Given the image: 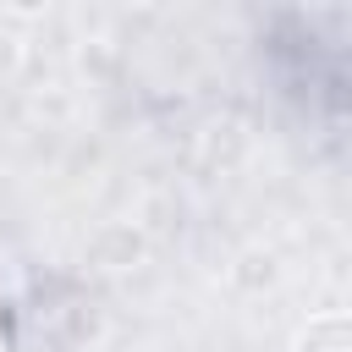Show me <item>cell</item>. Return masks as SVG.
Here are the masks:
<instances>
[{
	"label": "cell",
	"instance_id": "cell-1",
	"mask_svg": "<svg viewBox=\"0 0 352 352\" xmlns=\"http://www.w3.org/2000/svg\"><path fill=\"white\" fill-rule=\"evenodd\" d=\"M148 258V236L132 226V220H104L99 231H88L82 242V264L99 270V275H126Z\"/></svg>",
	"mask_w": 352,
	"mask_h": 352
},
{
	"label": "cell",
	"instance_id": "cell-2",
	"mask_svg": "<svg viewBox=\"0 0 352 352\" xmlns=\"http://www.w3.org/2000/svg\"><path fill=\"white\" fill-rule=\"evenodd\" d=\"M242 154H248V132H242V121H231V116L209 121V126L198 132V143H192V160H198L204 170H236Z\"/></svg>",
	"mask_w": 352,
	"mask_h": 352
},
{
	"label": "cell",
	"instance_id": "cell-3",
	"mask_svg": "<svg viewBox=\"0 0 352 352\" xmlns=\"http://www.w3.org/2000/svg\"><path fill=\"white\" fill-rule=\"evenodd\" d=\"M226 275H231V286H236L242 297H264V292L280 286V258H275V248L248 242V248H236V258H231Z\"/></svg>",
	"mask_w": 352,
	"mask_h": 352
},
{
	"label": "cell",
	"instance_id": "cell-4",
	"mask_svg": "<svg viewBox=\"0 0 352 352\" xmlns=\"http://www.w3.org/2000/svg\"><path fill=\"white\" fill-rule=\"evenodd\" d=\"M292 352H352V314H314L292 336Z\"/></svg>",
	"mask_w": 352,
	"mask_h": 352
},
{
	"label": "cell",
	"instance_id": "cell-5",
	"mask_svg": "<svg viewBox=\"0 0 352 352\" xmlns=\"http://www.w3.org/2000/svg\"><path fill=\"white\" fill-rule=\"evenodd\" d=\"M22 66H28V38L11 22H0V82H16Z\"/></svg>",
	"mask_w": 352,
	"mask_h": 352
}]
</instances>
